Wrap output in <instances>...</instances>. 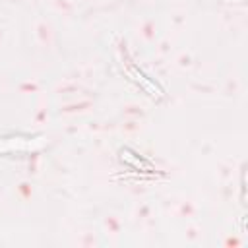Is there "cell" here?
I'll use <instances>...</instances> for the list:
<instances>
[{
    "mask_svg": "<svg viewBox=\"0 0 248 248\" xmlns=\"http://www.w3.org/2000/svg\"><path fill=\"white\" fill-rule=\"evenodd\" d=\"M124 70H126V74L138 83V85H141V89L145 91V93H149L151 97H157V99H161L163 97V89L157 85V83H153L143 72H140L134 64H128V62H124Z\"/></svg>",
    "mask_w": 248,
    "mask_h": 248,
    "instance_id": "obj_1",
    "label": "cell"
}]
</instances>
